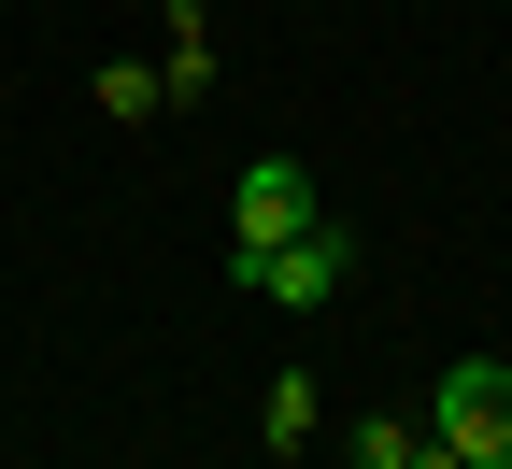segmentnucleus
Returning <instances> with one entry per match:
<instances>
[{"mask_svg":"<svg viewBox=\"0 0 512 469\" xmlns=\"http://www.w3.org/2000/svg\"><path fill=\"white\" fill-rule=\"evenodd\" d=\"M100 114H128V128H157V114H171V86L143 72V57H100Z\"/></svg>","mask_w":512,"mask_h":469,"instance_id":"obj_6","label":"nucleus"},{"mask_svg":"<svg viewBox=\"0 0 512 469\" xmlns=\"http://www.w3.org/2000/svg\"><path fill=\"white\" fill-rule=\"evenodd\" d=\"M157 86H171V100L214 86V29H200V0H171V57H157Z\"/></svg>","mask_w":512,"mask_h":469,"instance_id":"obj_4","label":"nucleus"},{"mask_svg":"<svg viewBox=\"0 0 512 469\" xmlns=\"http://www.w3.org/2000/svg\"><path fill=\"white\" fill-rule=\"evenodd\" d=\"M313 427H328V398H313V384H299V370H285V384H271V398H256V441H271V455H299V441H313Z\"/></svg>","mask_w":512,"mask_h":469,"instance_id":"obj_5","label":"nucleus"},{"mask_svg":"<svg viewBox=\"0 0 512 469\" xmlns=\"http://www.w3.org/2000/svg\"><path fill=\"white\" fill-rule=\"evenodd\" d=\"M228 285L271 299V313H328V299L356 285V242H342V228H299V242H271V256H228Z\"/></svg>","mask_w":512,"mask_h":469,"instance_id":"obj_2","label":"nucleus"},{"mask_svg":"<svg viewBox=\"0 0 512 469\" xmlns=\"http://www.w3.org/2000/svg\"><path fill=\"white\" fill-rule=\"evenodd\" d=\"M228 256H271V242H299V228H328V199H313V171L299 157H242V185H228Z\"/></svg>","mask_w":512,"mask_h":469,"instance_id":"obj_3","label":"nucleus"},{"mask_svg":"<svg viewBox=\"0 0 512 469\" xmlns=\"http://www.w3.org/2000/svg\"><path fill=\"white\" fill-rule=\"evenodd\" d=\"M427 441L456 455V469H512V370L498 356H456L427 384Z\"/></svg>","mask_w":512,"mask_h":469,"instance_id":"obj_1","label":"nucleus"}]
</instances>
